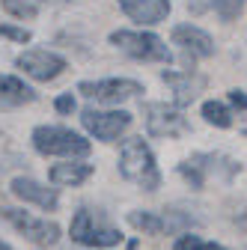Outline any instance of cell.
<instances>
[{
  "label": "cell",
  "instance_id": "6da1fadb",
  "mask_svg": "<svg viewBox=\"0 0 247 250\" xmlns=\"http://www.w3.org/2000/svg\"><path fill=\"white\" fill-rule=\"evenodd\" d=\"M119 173L125 176L128 182H137L143 185L146 191H155L158 182H161V173L155 167V155L146 146L143 137H131L122 143V152H119Z\"/></svg>",
  "mask_w": 247,
  "mask_h": 250
},
{
  "label": "cell",
  "instance_id": "7a4b0ae2",
  "mask_svg": "<svg viewBox=\"0 0 247 250\" xmlns=\"http://www.w3.org/2000/svg\"><path fill=\"white\" fill-rule=\"evenodd\" d=\"M33 146L42 155H63V158H86L92 149L83 134L60 125H39L33 131Z\"/></svg>",
  "mask_w": 247,
  "mask_h": 250
},
{
  "label": "cell",
  "instance_id": "3957f363",
  "mask_svg": "<svg viewBox=\"0 0 247 250\" xmlns=\"http://www.w3.org/2000/svg\"><path fill=\"white\" fill-rule=\"evenodd\" d=\"M110 45L122 48V51H125L128 57H134V60H158V62H170L173 60L170 48L155 33H131V30H116V33H110Z\"/></svg>",
  "mask_w": 247,
  "mask_h": 250
},
{
  "label": "cell",
  "instance_id": "277c9868",
  "mask_svg": "<svg viewBox=\"0 0 247 250\" xmlns=\"http://www.w3.org/2000/svg\"><path fill=\"white\" fill-rule=\"evenodd\" d=\"M78 92H83L86 99L104 102V104H119V102L140 96L143 86L137 81H125V78H107V81H81Z\"/></svg>",
  "mask_w": 247,
  "mask_h": 250
},
{
  "label": "cell",
  "instance_id": "5b68a950",
  "mask_svg": "<svg viewBox=\"0 0 247 250\" xmlns=\"http://www.w3.org/2000/svg\"><path fill=\"white\" fill-rule=\"evenodd\" d=\"M81 122L96 140H116L131 125V113L128 110H96V107H86L81 113Z\"/></svg>",
  "mask_w": 247,
  "mask_h": 250
},
{
  "label": "cell",
  "instance_id": "8992f818",
  "mask_svg": "<svg viewBox=\"0 0 247 250\" xmlns=\"http://www.w3.org/2000/svg\"><path fill=\"white\" fill-rule=\"evenodd\" d=\"M143 116H146V128L152 137H179V134L191 131V125L182 116V110H176L170 104H158V102L146 104Z\"/></svg>",
  "mask_w": 247,
  "mask_h": 250
},
{
  "label": "cell",
  "instance_id": "52a82bcc",
  "mask_svg": "<svg viewBox=\"0 0 247 250\" xmlns=\"http://www.w3.org/2000/svg\"><path fill=\"white\" fill-rule=\"evenodd\" d=\"M3 214L18 232H24V238L36 241L42 247H51V244L60 241V227L54 221H39V217L27 214V211H18V208H3Z\"/></svg>",
  "mask_w": 247,
  "mask_h": 250
},
{
  "label": "cell",
  "instance_id": "ba28073f",
  "mask_svg": "<svg viewBox=\"0 0 247 250\" xmlns=\"http://www.w3.org/2000/svg\"><path fill=\"white\" fill-rule=\"evenodd\" d=\"M15 62H18V69H24V75H30L33 81H54L66 69V60L60 54H51V51H24Z\"/></svg>",
  "mask_w": 247,
  "mask_h": 250
},
{
  "label": "cell",
  "instance_id": "9c48e42d",
  "mask_svg": "<svg viewBox=\"0 0 247 250\" xmlns=\"http://www.w3.org/2000/svg\"><path fill=\"white\" fill-rule=\"evenodd\" d=\"M173 45H179L185 54H191V57H211L214 54V39L206 33V30L194 27V24H179L173 27Z\"/></svg>",
  "mask_w": 247,
  "mask_h": 250
},
{
  "label": "cell",
  "instance_id": "30bf717a",
  "mask_svg": "<svg viewBox=\"0 0 247 250\" xmlns=\"http://www.w3.org/2000/svg\"><path fill=\"white\" fill-rule=\"evenodd\" d=\"M122 12L140 24H161L170 15V0H119Z\"/></svg>",
  "mask_w": 247,
  "mask_h": 250
},
{
  "label": "cell",
  "instance_id": "8fae6325",
  "mask_svg": "<svg viewBox=\"0 0 247 250\" xmlns=\"http://www.w3.org/2000/svg\"><path fill=\"white\" fill-rule=\"evenodd\" d=\"M161 78L173 86V92H176V104H179V107L191 104V102L200 96V92H203V86H206V78L197 75V72H164Z\"/></svg>",
  "mask_w": 247,
  "mask_h": 250
},
{
  "label": "cell",
  "instance_id": "7c38bea8",
  "mask_svg": "<svg viewBox=\"0 0 247 250\" xmlns=\"http://www.w3.org/2000/svg\"><path fill=\"white\" fill-rule=\"evenodd\" d=\"M12 194L18 200H24V203H36V206H42L48 211L57 208V191H54V188H45L36 179H24V176L12 179Z\"/></svg>",
  "mask_w": 247,
  "mask_h": 250
},
{
  "label": "cell",
  "instance_id": "4fadbf2b",
  "mask_svg": "<svg viewBox=\"0 0 247 250\" xmlns=\"http://www.w3.org/2000/svg\"><path fill=\"white\" fill-rule=\"evenodd\" d=\"M36 102V89L27 86L21 78H12V75H0V104H30Z\"/></svg>",
  "mask_w": 247,
  "mask_h": 250
},
{
  "label": "cell",
  "instance_id": "5bb4252c",
  "mask_svg": "<svg viewBox=\"0 0 247 250\" xmlns=\"http://www.w3.org/2000/svg\"><path fill=\"white\" fill-rule=\"evenodd\" d=\"M92 176V164H78V161H69V164H54L51 167V182L54 185H81Z\"/></svg>",
  "mask_w": 247,
  "mask_h": 250
},
{
  "label": "cell",
  "instance_id": "9a60e30c",
  "mask_svg": "<svg viewBox=\"0 0 247 250\" xmlns=\"http://www.w3.org/2000/svg\"><path fill=\"white\" fill-rule=\"evenodd\" d=\"M128 224L134 227V229H140V232H146V235H161L164 232V217H158L155 211H131L128 214Z\"/></svg>",
  "mask_w": 247,
  "mask_h": 250
},
{
  "label": "cell",
  "instance_id": "2e32d148",
  "mask_svg": "<svg viewBox=\"0 0 247 250\" xmlns=\"http://www.w3.org/2000/svg\"><path fill=\"white\" fill-rule=\"evenodd\" d=\"M203 116H206V122L218 125V128H229V125H232V113L221 102H206L203 104Z\"/></svg>",
  "mask_w": 247,
  "mask_h": 250
},
{
  "label": "cell",
  "instance_id": "e0dca14e",
  "mask_svg": "<svg viewBox=\"0 0 247 250\" xmlns=\"http://www.w3.org/2000/svg\"><path fill=\"white\" fill-rule=\"evenodd\" d=\"M92 214L86 211V208H81L75 217H72V241H78V244H86L89 241V235H92Z\"/></svg>",
  "mask_w": 247,
  "mask_h": 250
},
{
  "label": "cell",
  "instance_id": "ac0fdd59",
  "mask_svg": "<svg viewBox=\"0 0 247 250\" xmlns=\"http://www.w3.org/2000/svg\"><path fill=\"white\" fill-rule=\"evenodd\" d=\"M211 6L224 21H235L244 12V0H211Z\"/></svg>",
  "mask_w": 247,
  "mask_h": 250
},
{
  "label": "cell",
  "instance_id": "d6986e66",
  "mask_svg": "<svg viewBox=\"0 0 247 250\" xmlns=\"http://www.w3.org/2000/svg\"><path fill=\"white\" fill-rule=\"evenodd\" d=\"M122 241V235H119V229H92V235H89V247H113V244H119Z\"/></svg>",
  "mask_w": 247,
  "mask_h": 250
},
{
  "label": "cell",
  "instance_id": "ffe728a7",
  "mask_svg": "<svg viewBox=\"0 0 247 250\" xmlns=\"http://www.w3.org/2000/svg\"><path fill=\"white\" fill-rule=\"evenodd\" d=\"M3 9L15 18H36V6L33 3H27V0H3Z\"/></svg>",
  "mask_w": 247,
  "mask_h": 250
},
{
  "label": "cell",
  "instance_id": "44dd1931",
  "mask_svg": "<svg viewBox=\"0 0 247 250\" xmlns=\"http://www.w3.org/2000/svg\"><path fill=\"white\" fill-rule=\"evenodd\" d=\"M0 36L15 39V42H30V30H24V27H12V24H0Z\"/></svg>",
  "mask_w": 247,
  "mask_h": 250
},
{
  "label": "cell",
  "instance_id": "7402d4cb",
  "mask_svg": "<svg viewBox=\"0 0 247 250\" xmlns=\"http://www.w3.org/2000/svg\"><path fill=\"white\" fill-rule=\"evenodd\" d=\"M176 250H206V241L200 235H182L176 241Z\"/></svg>",
  "mask_w": 247,
  "mask_h": 250
},
{
  "label": "cell",
  "instance_id": "603a6c76",
  "mask_svg": "<svg viewBox=\"0 0 247 250\" xmlns=\"http://www.w3.org/2000/svg\"><path fill=\"white\" fill-rule=\"evenodd\" d=\"M54 107H57V113H72L78 104H75V96H72V92H63V96L54 102Z\"/></svg>",
  "mask_w": 247,
  "mask_h": 250
},
{
  "label": "cell",
  "instance_id": "cb8c5ba5",
  "mask_svg": "<svg viewBox=\"0 0 247 250\" xmlns=\"http://www.w3.org/2000/svg\"><path fill=\"white\" fill-rule=\"evenodd\" d=\"M229 102L235 104V107H241V110H247V96L241 89H229Z\"/></svg>",
  "mask_w": 247,
  "mask_h": 250
},
{
  "label": "cell",
  "instance_id": "d4e9b609",
  "mask_svg": "<svg viewBox=\"0 0 247 250\" xmlns=\"http://www.w3.org/2000/svg\"><path fill=\"white\" fill-rule=\"evenodd\" d=\"M0 250H9V244H6V241H0Z\"/></svg>",
  "mask_w": 247,
  "mask_h": 250
}]
</instances>
